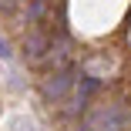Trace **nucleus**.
<instances>
[{
    "instance_id": "nucleus-1",
    "label": "nucleus",
    "mask_w": 131,
    "mask_h": 131,
    "mask_svg": "<svg viewBox=\"0 0 131 131\" xmlns=\"http://www.w3.org/2000/svg\"><path fill=\"white\" fill-rule=\"evenodd\" d=\"M121 128H124V111L118 104H101L88 121V131H121Z\"/></svg>"
},
{
    "instance_id": "nucleus-2",
    "label": "nucleus",
    "mask_w": 131,
    "mask_h": 131,
    "mask_svg": "<svg viewBox=\"0 0 131 131\" xmlns=\"http://www.w3.org/2000/svg\"><path fill=\"white\" fill-rule=\"evenodd\" d=\"M67 88H71V74L67 71H57V74H50L47 81H44V97H64L67 94Z\"/></svg>"
},
{
    "instance_id": "nucleus-3",
    "label": "nucleus",
    "mask_w": 131,
    "mask_h": 131,
    "mask_svg": "<svg viewBox=\"0 0 131 131\" xmlns=\"http://www.w3.org/2000/svg\"><path fill=\"white\" fill-rule=\"evenodd\" d=\"M24 50H27V61H40L44 50H47V37L44 34H30L27 44H24Z\"/></svg>"
},
{
    "instance_id": "nucleus-4",
    "label": "nucleus",
    "mask_w": 131,
    "mask_h": 131,
    "mask_svg": "<svg viewBox=\"0 0 131 131\" xmlns=\"http://www.w3.org/2000/svg\"><path fill=\"white\" fill-rule=\"evenodd\" d=\"M97 91V77H81V84H77V104L84 108V101Z\"/></svg>"
},
{
    "instance_id": "nucleus-5",
    "label": "nucleus",
    "mask_w": 131,
    "mask_h": 131,
    "mask_svg": "<svg viewBox=\"0 0 131 131\" xmlns=\"http://www.w3.org/2000/svg\"><path fill=\"white\" fill-rule=\"evenodd\" d=\"M14 131H37V128H34V121H27V118H14Z\"/></svg>"
},
{
    "instance_id": "nucleus-6",
    "label": "nucleus",
    "mask_w": 131,
    "mask_h": 131,
    "mask_svg": "<svg viewBox=\"0 0 131 131\" xmlns=\"http://www.w3.org/2000/svg\"><path fill=\"white\" fill-rule=\"evenodd\" d=\"M0 57H4V61H10V57H14V50H10V44H7L4 37H0Z\"/></svg>"
},
{
    "instance_id": "nucleus-7",
    "label": "nucleus",
    "mask_w": 131,
    "mask_h": 131,
    "mask_svg": "<svg viewBox=\"0 0 131 131\" xmlns=\"http://www.w3.org/2000/svg\"><path fill=\"white\" fill-rule=\"evenodd\" d=\"M17 4H20V0H0V10L10 14V10H17Z\"/></svg>"
}]
</instances>
